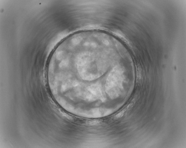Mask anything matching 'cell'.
Masks as SVG:
<instances>
[{
    "label": "cell",
    "mask_w": 186,
    "mask_h": 148,
    "mask_svg": "<svg viewBox=\"0 0 186 148\" xmlns=\"http://www.w3.org/2000/svg\"><path fill=\"white\" fill-rule=\"evenodd\" d=\"M124 111H122L118 113L115 116L116 118H118L122 117L124 113Z\"/></svg>",
    "instance_id": "2"
},
{
    "label": "cell",
    "mask_w": 186,
    "mask_h": 148,
    "mask_svg": "<svg viewBox=\"0 0 186 148\" xmlns=\"http://www.w3.org/2000/svg\"><path fill=\"white\" fill-rule=\"evenodd\" d=\"M119 69L114 68L109 74L106 83L107 93L112 99L117 97L120 92L121 86V75Z\"/></svg>",
    "instance_id": "1"
}]
</instances>
